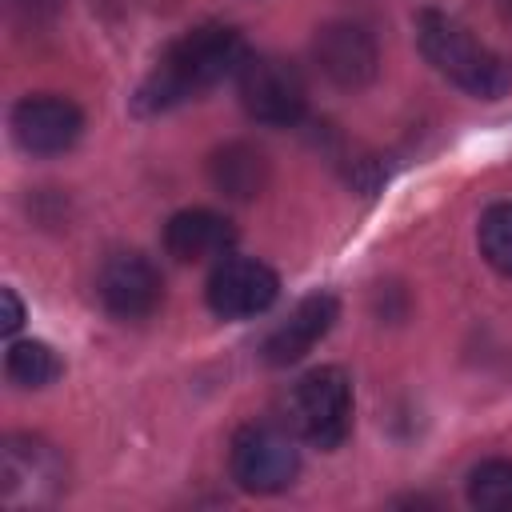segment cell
Wrapping results in <instances>:
<instances>
[{
  "label": "cell",
  "mask_w": 512,
  "mask_h": 512,
  "mask_svg": "<svg viewBox=\"0 0 512 512\" xmlns=\"http://www.w3.org/2000/svg\"><path fill=\"white\" fill-rule=\"evenodd\" d=\"M244 60H248V48L236 28H228V24L188 28L160 52L156 68L148 72V80L136 92V108L164 112L184 100H196L208 88H216L224 76H236Z\"/></svg>",
  "instance_id": "cell-1"
},
{
  "label": "cell",
  "mask_w": 512,
  "mask_h": 512,
  "mask_svg": "<svg viewBox=\"0 0 512 512\" xmlns=\"http://www.w3.org/2000/svg\"><path fill=\"white\" fill-rule=\"evenodd\" d=\"M416 40L424 60L448 76L456 88H464L468 96L480 100H496L512 88V64L492 52L488 44H480L464 24H456L444 12H420L416 16Z\"/></svg>",
  "instance_id": "cell-2"
},
{
  "label": "cell",
  "mask_w": 512,
  "mask_h": 512,
  "mask_svg": "<svg viewBox=\"0 0 512 512\" xmlns=\"http://www.w3.org/2000/svg\"><path fill=\"white\" fill-rule=\"evenodd\" d=\"M292 428L320 452H332L352 432V380L344 368L324 364L304 372L288 396Z\"/></svg>",
  "instance_id": "cell-3"
},
{
  "label": "cell",
  "mask_w": 512,
  "mask_h": 512,
  "mask_svg": "<svg viewBox=\"0 0 512 512\" xmlns=\"http://www.w3.org/2000/svg\"><path fill=\"white\" fill-rule=\"evenodd\" d=\"M228 468H232V480L244 492L268 496V492H284L296 480L300 452H296V440L284 428H276V424H244L232 436Z\"/></svg>",
  "instance_id": "cell-4"
},
{
  "label": "cell",
  "mask_w": 512,
  "mask_h": 512,
  "mask_svg": "<svg viewBox=\"0 0 512 512\" xmlns=\"http://www.w3.org/2000/svg\"><path fill=\"white\" fill-rule=\"evenodd\" d=\"M236 92L252 120L276 128L296 124L308 108V88L300 68L280 56H248L236 72Z\"/></svg>",
  "instance_id": "cell-5"
},
{
  "label": "cell",
  "mask_w": 512,
  "mask_h": 512,
  "mask_svg": "<svg viewBox=\"0 0 512 512\" xmlns=\"http://www.w3.org/2000/svg\"><path fill=\"white\" fill-rule=\"evenodd\" d=\"M96 296L116 320H148L164 300V276L140 252H112L96 272Z\"/></svg>",
  "instance_id": "cell-6"
},
{
  "label": "cell",
  "mask_w": 512,
  "mask_h": 512,
  "mask_svg": "<svg viewBox=\"0 0 512 512\" xmlns=\"http://www.w3.org/2000/svg\"><path fill=\"white\" fill-rule=\"evenodd\" d=\"M208 308L224 320H248L272 308L280 296V276L252 256H224L208 276Z\"/></svg>",
  "instance_id": "cell-7"
},
{
  "label": "cell",
  "mask_w": 512,
  "mask_h": 512,
  "mask_svg": "<svg viewBox=\"0 0 512 512\" xmlns=\"http://www.w3.org/2000/svg\"><path fill=\"white\" fill-rule=\"evenodd\" d=\"M84 132V112L68 96L36 92L12 108V136L32 156H60Z\"/></svg>",
  "instance_id": "cell-8"
},
{
  "label": "cell",
  "mask_w": 512,
  "mask_h": 512,
  "mask_svg": "<svg viewBox=\"0 0 512 512\" xmlns=\"http://www.w3.org/2000/svg\"><path fill=\"white\" fill-rule=\"evenodd\" d=\"M64 484V460L52 444L36 436H8L4 440V472L0 492L8 504H36L48 500Z\"/></svg>",
  "instance_id": "cell-9"
},
{
  "label": "cell",
  "mask_w": 512,
  "mask_h": 512,
  "mask_svg": "<svg viewBox=\"0 0 512 512\" xmlns=\"http://www.w3.org/2000/svg\"><path fill=\"white\" fill-rule=\"evenodd\" d=\"M312 56L336 88H364L376 76V64H380L372 32L360 28V24H348V20L324 24L312 40Z\"/></svg>",
  "instance_id": "cell-10"
},
{
  "label": "cell",
  "mask_w": 512,
  "mask_h": 512,
  "mask_svg": "<svg viewBox=\"0 0 512 512\" xmlns=\"http://www.w3.org/2000/svg\"><path fill=\"white\" fill-rule=\"evenodd\" d=\"M336 316H340V304H336L332 292H312V296H304V300L268 332V340H264V360H268L272 368H288V364L304 360V356L332 332Z\"/></svg>",
  "instance_id": "cell-11"
},
{
  "label": "cell",
  "mask_w": 512,
  "mask_h": 512,
  "mask_svg": "<svg viewBox=\"0 0 512 512\" xmlns=\"http://www.w3.org/2000/svg\"><path fill=\"white\" fill-rule=\"evenodd\" d=\"M236 244V224L208 208H184L164 224V248L180 264L224 260Z\"/></svg>",
  "instance_id": "cell-12"
},
{
  "label": "cell",
  "mask_w": 512,
  "mask_h": 512,
  "mask_svg": "<svg viewBox=\"0 0 512 512\" xmlns=\"http://www.w3.org/2000/svg\"><path fill=\"white\" fill-rule=\"evenodd\" d=\"M208 176H212L216 192H224L228 200H252L268 184V160L260 148L236 140V144H224L208 160Z\"/></svg>",
  "instance_id": "cell-13"
},
{
  "label": "cell",
  "mask_w": 512,
  "mask_h": 512,
  "mask_svg": "<svg viewBox=\"0 0 512 512\" xmlns=\"http://www.w3.org/2000/svg\"><path fill=\"white\" fill-rule=\"evenodd\" d=\"M4 372L16 388H44L60 376V356L44 340H16L4 356Z\"/></svg>",
  "instance_id": "cell-14"
},
{
  "label": "cell",
  "mask_w": 512,
  "mask_h": 512,
  "mask_svg": "<svg viewBox=\"0 0 512 512\" xmlns=\"http://www.w3.org/2000/svg\"><path fill=\"white\" fill-rule=\"evenodd\" d=\"M468 500L484 512H512V460H484L468 476Z\"/></svg>",
  "instance_id": "cell-15"
},
{
  "label": "cell",
  "mask_w": 512,
  "mask_h": 512,
  "mask_svg": "<svg viewBox=\"0 0 512 512\" xmlns=\"http://www.w3.org/2000/svg\"><path fill=\"white\" fill-rule=\"evenodd\" d=\"M476 240H480V256H484L496 272L512 276V200L492 204V208L480 216Z\"/></svg>",
  "instance_id": "cell-16"
},
{
  "label": "cell",
  "mask_w": 512,
  "mask_h": 512,
  "mask_svg": "<svg viewBox=\"0 0 512 512\" xmlns=\"http://www.w3.org/2000/svg\"><path fill=\"white\" fill-rule=\"evenodd\" d=\"M0 304H4V316H0V328L4 336H12L20 324H24V304L16 296V288H0Z\"/></svg>",
  "instance_id": "cell-17"
}]
</instances>
